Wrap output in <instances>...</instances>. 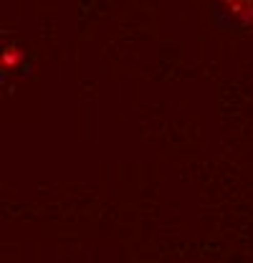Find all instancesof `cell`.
Here are the masks:
<instances>
[{"mask_svg": "<svg viewBox=\"0 0 253 263\" xmlns=\"http://www.w3.org/2000/svg\"><path fill=\"white\" fill-rule=\"evenodd\" d=\"M21 59H23V53H21L18 48H8V51H3V56H0V64L5 66V68H13V66L21 64Z\"/></svg>", "mask_w": 253, "mask_h": 263, "instance_id": "obj_1", "label": "cell"}]
</instances>
